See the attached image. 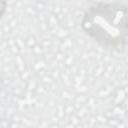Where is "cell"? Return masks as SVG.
<instances>
[{
  "mask_svg": "<svg viewBox=\"0 0 128 128\" xmlns=\"http://www.w3.org/2000/svg\"><path fill=\"white\" fill-rule=\"evenodd\" d=\"M128 6L122 1H97L83 12L80 27L86 36L113 52H124L128 42Z\"/></svg>",
  "mask_w": 128,
  "mask_h": 128,
  "instance_id": "6da1fadb",
  "label": "cell"
},
{
  "mask_svg": "<svg viewBox=\"0 0 128 128\" xmlns=\"http://www.w3.org/2000/svg\"><path fill=\"white\" fill-rule=\"evenodd\" d=\"M7 8H8V3L7 1L4 0H0V20L4 17V15L7 12Z\"/></svg>",
  "mask_w": 128,
  "mask_h": 128,
  "instance_id": "7a4b0ae2",
  "label": "cell"
}]
</instances>
